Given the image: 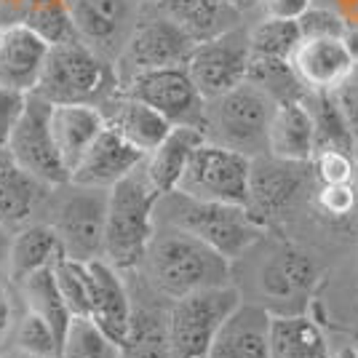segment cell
<instances>
[{
	"label": "cell",
	"mask_w": 358,
	"mask_h": 358,
	"mask_svg": "<svg viewBox=\"0 0 358 358\" xmlns=\"http://www.w3.org/2000/svg\"><path fill=\"white\" fill-rule=\"evenodd\" d=\"M139 268L152 292L171 302L201 289L230 284V259L169 224H158Z\"/></svg>",
	"instance_id": "obj_1"
},
{
	"label": "cell",
	"mask_w": 358,
	"mask_h": 358,
	"mask_svg": "<svg viewBox=\"0 0 358 358\" xmlns=\"http://www.w3.org/2000/svg\"><path fill=\"white\" fill-rule=\"evenodd\" d=\"M155 222L190 233L230 262L249 252L265 236V224L257 222L246 206L201 201L179 190L161 195L155 206Z\"/></svg>",
	"instance_id": "obj_2"
},
{
	"label": "cell",
	"mask_w": 358,
	"mask_h": 358,
	"mask_svg": "<svg viewBox=\"0 0 358 358\" xmlns=\"http://www.w3.org/2000/svg\"><path fill=\"white\" fill-rule=\"evenodd\" d=\"M158 201L161 193L152 187L142 166L131 177L120 179L115 187H110L102 259H107L120 273H129L142 265L150 241L158 230L155 222Z\"/></svg>",
	"instance_id": "obj_3"
},
{
	"label": "cell",
	"mask_w": 358,
	"mask_h": 358,
	"mask_svg": "<svg viewBox=\"0 0 358 358\" xmlns=\"http://www.w3.org/2000/svg\"><path fill=\"white\" fill-rule=\"evenodd\" d=\"M120 91L115 64L80 38L51 45L35 94L51 105H105Z\"/></svg>",
	"instance_id": "obj_4"
},
{
	"label": "cell",
	"mask_w": 358,
	"mask_h": 358,
	"mask_svg": "<svg viewBox=\"0 0 358 358\" xmlns=\"http://www.w3.org/2000/svg\"><path fill=\"white\" fill-rule=\"evenodd\" d=\"M110 190L64 182L48 193V220L59 236L67 259L94 262L105 254Z\"/></svg>",
	"instance_id": "obj_5"
},
{
	"label": "cell",
	"mask_w": 358,
	"mask_h": 358,
	"mask_svg": "<svg viewBox=\"0 0 358 358\" xmlns=\"http://www.w3.org/2000/svg\"><path fill=\"white\" fill-rule=\"evenodd\" d=\"M273 113H275V102L265 91H259L246 80L238 89L206 102L203 134L209 142L257 158L268 152V131Z\"/></svg>",
	"instance_id": "obj_6"
},
{
	"label": "cell",
	"mask_w": 358,
	"mask_h": 358,
	"mask_svg": "<svg viewBox=\"0 0 358 358\" xmlns=\"http://www.w3.org/2000/svg\"><path fill=\"white\" fill-rule=\"evenodd\" d=\"M241 302V292L233 284L211 286L174 299L169 308L171 358H209L217 331Z\"/></svg>",
	"instance_id": "obj_7"
},
{
	"label": "cell",
	"mask_w": 358,
	"mask_h": 358,
	"mask_svg": "<svg viewBox=\"0 0 358 358\" xmlns=\"http://www.w3.org/2000/svg\"><path fill=\"white\" fill-rule=\"evenodd\" d=\"M249 182H252V158L238 150H230L206 139L193 152L177 190L201 198V201L246 206Z\"/></svg>",
	"instance_id": "obj_8"
},
{
	"label": "cell",
	"mask_w": 358,
	"mask_h": 358,
	"mask_svg": "<svg viewBox=\"0 0 358 358\" xmlns=\"http://www.w3.org/2000/svg\"><path fill=\"white\" fill-rule=\"evenodd\" d=\"M193 48V38L179 24H174L169 16L161 14L158 8H155V14L139 16L131 38L126 41L120 57L115 59V75H118L120 89L139 73L187 64Z\"/></svg>",
	"instance_id": "obj_9"
},
{
	"label": "cell",
	"mask_w": 358,
	"mask_h": 358,
	"mask_svg": "<svg viewBox=\"0 0 358 358\" xmlns=\"http://www.w3.org/2000/svg\"><path fill=\"white\" fill-rule=\"evenodd\" d=\"M249 64H252L249 30L233 27L211 41L195 43L187 59V73L195 80L198 91L203 94V99L209 102L246 83Z\"/></svg>",
	"instance_id": "obj_10"
},
{
	"label": "cell",
	"mask_w": 358,
	"mask_h": 358,
	"mask_svg": "<svg viewBox=\"0 0 358 358\" xmlns=\"http://www.w3.org/2000/svg\"><path fill=\"white\" fill-rule=\"evenodd\" d=\"M51 102L30 94L27 110L14 129V134L8 139V158L11 164L24 169L27 174L41 179L48 187H59L64 182H70V171L62 164L54 136H51Z\"/></svg>",
	"instance_id": "obj_11"
},
{
	"label": "cell",
	"mask_w": 358,
	"mask_h": 358,
	"mask_svg": "<svg viewBox=\"0 0 358 358\" xmlns=\"http://www.w3.org/2000/svg\"><path fill=\"white\" fill-rule=\"evenodd\" d=\"M120 91L155 107L171 126H195L203 131L206 123V99L198 91L195 80L187 73V64L150 70L134 75Z\"/></svg>",
	"instance_id": "obj_12"
},
{
	"label": "cell",
	"mask_w": 358,
	"mask_h": 358,
	"mask_svg": "<svg viewBox=\"0 0 358 358\" xmlns=\"http://www.w3.org/2000/svg\"><path fill=\"white\" fill-rule=\"evenodd\" d=\"M318 265L294 243H281L259 268V292L273 313H302V302L318 284Z\"/></svg>",
	"instance_id": "obj_13"
},
{
	"label": "cell",
	"mask_w": 358,
	"mask_h": 358,
	"mask_svg": "<svg viewBox=\"0 0 358 358\" xmlns=\"http://www.w3.org/2000/svg\"><path fill=\"white\" fill-rule=\"evenodd\" d=\"M136 0H70L78 38L113 64L142 16Z\"/></svg>",
	"instance_id": "obj_14"
},
{
	"label": "cell",
	"mask_w": 358,
	"mask_h": 358,
	"mask_svg": "<svg viewBox=\"0 0 358 358\" xmlns=\"http://www.w3.org/2000/svg\"><path fill=\"white\" fill-rule=\"evenodd\" d=\"M305 166L310 164H292L281 161L275 155H257L252 158V182H249V203L257 222L268 227L273 220L284 217L294 206L302 187H305Z\"/></svg>",
	"instance_id": "obj_15"
},
{
	"label": "cell",
	"mask_w": 358,
	"mask_h": 358,
	"mask_svg": "<svg viewBox=\"0 0 358 358\" xmlns=\"http://www.w3.org/2000/svg\"><path fill=\"white\" fill-rule=\"evenodd\" d=\"M145 152L126 142L118 131L107 126L99 139L89 148V152L80 158V164L73 169L70 182L86 185V187H115L120 179L131 177L139 166L145 164Z\"/></svg>",
	"instance_id": "obj_16"
},
{
	"label": "cell",
	"mask_w": 358,
	"mask_h": 358,
	"mask_svg": "<svg viewBox=\"0 0 358 358\" xmlns=\"http://www.w3.org/2000/svg\"><path fill=\"white\" fill-rule=\"evenodd\" d=\"M273 310L262 302H241L217 331L209 358H270Z\"/></svg>",
	"instance_id": "obj_17"
},
{
	"label": "cell",
	"mask_w": 358,
	"mask_h": 358,
	"mask_svg": "<svg viewBox=\"0 0 358 358\" xmlns=\"http://www.w3.org/2000/svg\"><path fill=\"white\" fill-rule=\"evenodd\" d=\"M91 273V318L105 329L107 334L123 345L126 331L134 313V297L123 281L118 268H113L107 259L89 262Z\"/></svg>",
	"instance_id": "obj_18"
},
{
	"label": "cell",
	"mask_w": 358,
	"mask_h": 358,
	"mask_svg": "<svg viewBox=\"0 0 358 358\" xmlns=\"http://www.w3.org/2000/svg\"><path fill=\"white\" fill-rule=\"evenodd\" d=\"M292 64L308 91H337L353 78V57L345 38L302 41Z\"/></svg>",
	"instance_id": "obj_19"
},
{
	"label": "cell",
	"mask_w": 358,
	"mask_h": 358,
	"mask_svg": "<svg viewBox=\"0 0 358 358\" xmlns=\"http://www.w3.org/2000/svg\"><path fill=\"white\" fill-rule=\"evenodd\" d=\"M51 45L27 27L3 30L0 35V86L35 94Z\"/></svg>",
	"instance_id": "obj_20"
},
{
	"label": "cell",
	"mask_w": 358,
	"mask_h": 358,
	"mask_svg": "<svg viewBox=\"0 0 358 358\" xmlns=\"http://www.w3.org/2000/svg\"><path fill=\"white\" fill-rule=\"evenodd\" d=\"M107 129L99 105H54L51 107V136L64 169L73 174L80 158Z\"/></svg>",
	"instance_id": "obj_21"
},
{
	"label": "cell",
	"mask_w": 358,
	"mask_h": 358,
	"mask_svg": "<svg viewBox=\"0 0 358 358\" xmlns=\"http://www.w3.org/2000/svg\"><path fill=\"white\" fill-rule=\"evenodd\" d=\"M102 113L107 118V126L118 131L126 142L142 150L145 155H150L174 129L155 107H150L148 102L136 99L126 91H118L110 102H105Z\"/></svg>",
	"instance_id": "obj_22"
},
{
	"label": "cell",
	"mask_w": 358,
	"mask_h": 358,
	"mask_svg": "<svg viewBox=\"0 0 358 358\" xmlns=\"http://www.w3.org/2000/svg\"><path fill=\"white\" fill-rule=\"evenodd\" d=\"M268 152L292 161V164H310L315 155V131L310 110L305 99L275 105L268 131Z\"/></svg>",
	"instance_id": "obj_23"
},
{
	"label": "cell",
	"mask_w": 358,
	"mask_h": 358,
	"mask_svg": "<svg viewBox=\"0 0 358 358\" xmlns=\"http://www.w3.org/2000/svg\"><path fill=\"white\" fill-rule=\"evenodd\" d=\"M59 259H64V246H62L57 230L48 222L24 224L11 236L8 281L19 286L35 273L54 268Z\"/></svg>",
	"instance_id": "obj_24"
},
{
	"label": "cell",
	"mask_w": 358,
	"mask_h": 358,
	"mask_svg": "<svg viewBox=\"0 0 358 358\" xmlns=\"http://www.w3.org/2000/svg\"><path fill=\"white\" fill-rule=\"evenodd\" d=\"M150 6H155L161 14L179 24L195 43L241 27V11L224 0H155Z\"/></svg>",
	"instance_id": "obj_25"
},
{
	"label": "cell",
	"mask_w": 358,
	"mask_h": 358,
	"mask_svg": "<svg viewBox=\"0 0 358 358\" xmlns=\"http://www.w3.org/2000/svg\"><path fill=\"white\" fill-rule=\"evenodd\" d=\"M206 142V134L195 126H174L169 136L145 158V174L161 195L179 187V179L190 164L193 152Z\"/></svg>",
	"instance_id": "obj_26"
},
{
	"label": "cell",
	"mask_w": 358,
	"mask_h": 358,
	"mask_svg": "<svg viewBox=\"0 0 358 358\" xmlns=\"http://www.w3.org/2000/svg\"><path fill=\"white\" fill-rule=\"evenodd\" d=\"M331 348L318 327L305 313H273L270 358H331Z\"/></svg>",
	"instance_id": "obj_27"
},
{
	"label": "cell",
	"mask_w": 358,
	"mask_h": 358,
	"mask_svg": "<svg viewBox=\"0 0 358 358\" xmlns=\"http://www.w3.org/2000/svg\"><path fill=\"white\" fill-rule=\"evenodd\" d=\"M51 193L41 179L27 174L16 164L0 166V224L3 227H24Z\"/></svg>",
	"instance_id": "obj_28"
},
{
	"label": "cell",
	"mask_w": 358,
	"mask_h": 358,
	"mask_svg": "<svg viewBox=\"0 0 358 358\" xmlns=\"http://www.w3.org/2000/svg\"><path fill=\"white\" fill-rule=\"evenodd\" d=\"M305 105L310 110L315 131V152L321 150H345L356 155L353 134L345 118V110L337 99V91H308Z\"/></svg>",
	"instance_id": "obj_29"
},
{
	"label": "cell",
	"mask_w": 358,
	"mask_h": 358,
	"mask_svg": "<svg viewBox=\"0 0 358 358\" xmlns=\"http://www.w3.org/2000/svg\"><path fill=\"white\" fill-rule=\"evenodd\" d=\"M123 358H171L169 348V310L136 308L123 340Z\"/></svg>",
	"instance_id": "obj_30"
},
{
	"label": "cell",
	"mask_w": 358,
	"mask_h": 358,
	"mask_svg": "<svg viewBox=\"0 0 358 358\" xmlns=\"http://www.w3.org/2000/svg\"><path fill=\"white\" fill-rule=\"evenodd\" d=\"M19 294L24 302V310L41 315L45 324L54 327L59 337H64V331L73 321V313L62 299V292L57 286V278H54V268L41 270L30 278H24L19 284Z\"/></svg>",
	"instance_id": "obj_31"
},
{
	"label": "cell",
	"mask_w": 358,
	"mask_h": 358,
	"mask_svg": "<svg viewBox=\"0 0 358 358\" xmlns=\"http://www.w3.org/2000/svg\"><path fill=\"white\" fill-rule=\"evenodd\" d=\"M252 86L265 91L275 105L281 102H294V99H305L308 86L302 83L294 64L286 59H268V57H252L249 64V78Z\"/></svg>",
	"instance_id": "obj_32"
},
{
	"label": "cell",
	"mask_w": 358,
	"mask_h": 358,
	"mask_svg": "<svg viewBox=\"0 0 358 358\" xmlns=\"http://www.w3.org/2000/svg\"><path fill=\"white\" fill-rule=\"evenodd\" d=\"M59 358H123V348L91 315H73Z\"/></svg>",
	"instance_id": "obj_33"
},
{
	"label": "cell",
	"mask_w": 358,
	"mask_h": 358,
	"mask_svg": "<svg viewBox=\"0 0 358 358\" xmlns=\"http://www.w3.org/2000/svg\"><path fill=\"white\" fill-rule=\"evenodd\" d=\"M249 41H252V57L292 62L294 51L302 43V30L297 19L265 16L259 24H254L249 30Z\"/></svg>",
	"instance_id": "obj_34"
},
{
	"label": "cell",
	"mask_w": 358,
	"mask_h": 358,
	"mask_svg": "<svg viewBox=\"0 0 358 358\" xmlns=\"http://www.w3.org/2000/svg\"><path fill=\"white\" fill-rule=\"evenodd\" d=\"M24 27L43 38L48 45L67 43L78 38L70 11V0H30V11Z\"/></svg>",
	"instance_id": "obj_35"
},
{
	"label": "cell",
	"mask_w": 358,
	"mask_h": 358,
	"mask_svg": "<svg viewBox=\"0 0 358 358\" xmlns=\"http://www.w3.org/2000/svg\"><path fill=\"white\" fill-rule=\"evenodd\" d=\"M11 343H14L16 353H24V356L59 358L62 353V337L54 331V327L30 310H24L16 318Z\"/></svg>",
	"instance_id": "obj_36"
},
{
	"label": "cell",
	"mask_w": 358,
	"mask_h": 358,
	"mask_svg": "<svg viewBox=\"0 0 358 358\" xmlns=\"http://www.w3.org/2000/svg\"><path fill=\"white\" fill-rule=\"evenodd\" d=\"M54 278L62 292L64 305L73 315H91V273L89 262L78 259H59L54 265Z\"/></svg>",
	"instance_id": "obj_37"
},
{
	"label": "cell",
	"mask_w": 358,
	"mask_h": 358,
	"mask_svg": "<svg viewBox=\"0 0 358 358\" xmlns=\"http://www.w3.org/2000/svg\"><path fill=\"white\" fill-rule=\"evenodd\" d=\"M310 166L315 169L318 185L337 187V185H353L358 158L353 152H345V150H321L313 155Z\"/></svg>",
	"instance_id": "obj_38"
},
{
	"label": "cell",
	"mask_w": 358,
	"mask_h": 358,
	"mask_svg": "<svg viewBox=\"0 0 358 358\" xmlns=\"http://www.w3.org/2000/svg\"><path fill=\"white\" fill-rule=\"evenodd\" d=\"M302 41H321V38H345L348 35V22L340 14L310 6L302 16H297Z\"/></svg>",
	"instance_id": "obj_39"
},
{
	"label": "cell",
	"mask_w": 358,
	"mask_h": 358,
	"mask_svg": "<svg viewBox=\"0 0 358 358\" xmlns=\"http://www.w3.org/2000/svg\"><path fill=\"white\" fill-rule=\"evenodd\" d=\"M27 99H30V94L0 86V148L8 145L14 129L19 126V120L27 110Z\"/></svg>",
	"instance_id": "obj_40"
},
{
	"label": "cell",
	"mask_w": 358,
	"mask_h": 358,
	"mask_svg": "<svg viewBox=\"0 0 358 358\" xmlns=\"http://www.w3.org/2000/svg\"><path fill=\"white\" fill-rule=\"evenodd\" d=\"M318 206L329 217H348L356 206V187L353 185H337V187H324L321 185Z\"/></svg>",
	"instance_id": "obj_41"
},
{
	"label": "cell",
	"mask_w": 358,
	"mask_h": 358,
	"mask_svg": "<svg viewBox=\"0 0 358 358\" xmlns=\"http://www.w3.org/2000/svg\"><path fill=\"white\" fill-rule=\"evenodd\" d=\"M337 99L345 110V118L353 134V145H356V158H358V80H348L343 89H337Z\"/></svg>",
	"instance_id": "obj_42"
},
{
	"label": "cell",
	"mask_w": 358,
	"mask_h": 358,
	"mask_svg": "<svg viewBox=\"0 0 358 358\" xmlns=\"http://www.w3.org/2000/svg\"><path fill=\"white\" fill-rule=\"evenodd\" d=\"M30 11V0H0V30L24 27Z\"/></svg>",
	"instance_id": "obj_43"
},
{
	"label": "cell",
	"mask_w": 358,
	"mask_h": 358,
	"mask_svg": "<svg viewBox=\"0 0 358 358\" xmlns=\"http://www.w3.org/2000/svg\"><path fill=\"white\" fill-rule=\"evenodd\" d=\"M259 6H262L265 16L297 19V16H302L310 6H313V0H259Z\"/></svg>",
	"instance_id": "obj_44"
},
{
	"label": "cell",
	"mask_w": 358,
	"mask_h": 358,
	"mask_svg": "<svg viewBox=\"0 0 358 358\" xmlns=\"http://www.w3.org/2000/svg\"><path fill=\"white\" fill-rule=\"evenodd\" d=\"M16 315H14V297L8 292V286L0 281V348L11 343V331H14Z\"/></svg>",
	"instance_id": "obj_45"
},
{
	"label": "cell",
	"mask_w": 358,
	"mask_h": 358,
	"mask_svg": "<svg viewBox=\"0 0 358 358\" xmlns=\"http://www.w3.org/2000/svg\"><path fill=\"white\" fill-rule=\"evenodd\" d=\"M8 252H11V233L0 224V275L8 278Z\"/></svg>",
	"instance_id": "obj_46"
},
{
	"label": "cell",
	"mask_w": 358,
	"mask_h": 358,
	"mask_svg": "<svg viewBox=\"0 0 358 358\" xmlns=\"http://www.w3.org/2000/svg\"><path fill=\"white\" fill-rule=\"evenodd\" d=\"M345 43H348L350 57H353V78H350V80H358V27H350V30H348Z\"/></svg>",
	"instance_id": "obj_47"
},
{
	"label": "cell",
	"mask_w": 358,
	"mask_h": 358,
	"mask_svg": "<svg viewBox=\"0 0 358 358\" xmlns=\"http://www.w3.org/2000/svg\"><path fill=\"white\" fill-rule=\"evenodd\" d=\"M224 3H230L241 14H246V11H252L254 6H259V0H224Z\"/></svg>",
	"instance_id": "obj_48"
},
{
	"label": "cell",
	"mask_w": 358,
	"mask_h": 358,
	"mask_svg": "<svg viewBox=\"0 0 358 358\" xmlns=\"http://www.w3.org/2000/svg\"><path fill=\"white\" fill-rule=\"evenodd\" d=\"M331 358H358V350L356 348H340Z\"/></svg>",
	"instance_id": "obj_49"
},
{
	"label": "cell",
	"mask_w": 358,
	"mask_h": 358,
	"mask_svg": "<svg viewBox=\"0 0 358 358\" xmlns=\"http://www.w3.org/2000/svg\"><path fill=\"white\" fill-rule=\"evenodd\" d=\"M6 164H11V158H8V150L0 148V166H6Z\"/></svg>",
	"instance_id": "obj_50"
},
{
	"label": "cell",
	"mask_w": 358,
	"mask_h": 358,
	"mask_svg": "<svg viewBox=\"0 0 358 358\" xmlns=\"http://www.w3.org/2000/svg\"><path fill=\"white\" fill-rule=\"evenodd\" d=\"M14 358H41V356H24V353H16Z\"/></svg>",
	"instance_id": "obj_51"
},
{
	"label": "cell",
	"mask_w": 358,
	"mask_h": 358,
	"mask_svg": "<svg viewBox=\"0 0 358 358\" xmlns=\"http://www.w3.org/2000/svg\"><path fill=\"white\" fill-rule=\"evenodd\" d=\"M136 3H142V6H150V3H155V0H136Z\"/></svg>",
	"instance_id": "obj_52"
},
{
	"label": "cell",
	"mask_w": 358,
	"mask_h": 358,
	"mask_svg": "<svg viewBox=\"0 0 358 358\" xmlns=\"http://www.w3.org/2000/svg\"><path fill=\"white\" fill-rule=\"evenodd\" d=\"M0 35H3V30H0Z\"/></svg>",
	"instance_id": "obj_53"
},
{
	"label": "cell",
	"mask_w": 358,
	"mask_h": 358,
	"mask_svg": "<svg viewBox=\"0 0 358 358\" xmlns=\"http://www.w3.org/2000/svg\"><path fill=\"white\" fill-rule=\"evenodd\" d=\"M0 358H3V356H0Z\"/></svg>",
	"instance_id": "obj_54"
}]
</instances>
